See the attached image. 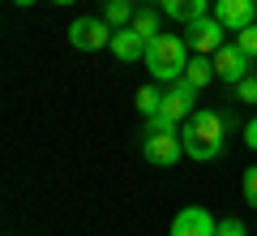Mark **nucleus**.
Here are the masks:
<instances>
[{"mask_svg": "<svg viewBox=\"0 0 257 236\" xmlns=\"http://www.w3.org/2000/svg\"><path fill=\"white\" fill-rule=\"evenodd\" d=\"M223 133H227V125H223L219 112L197 108V112H193V116L180 125L184 154H189V159H197V164H206V159H219V150H223Z\"/></svg>", "mask_w": 257, "mask_h": 236, "instance_id": "nucleus-1", "label": "nucleus"}, {"mask_svg": "<svg viewBox=\"0 0 257 236\" xmlns=\"http://www.w3.org/2000/svg\"><path fill=\"white\" fill-rule=\"evenodd\" d=\"M142 154H146V164L155 168H172L180 164V154H184V137H180V120L172 116H150L146 129H142Z\"/></svg>", "mask_w": 257, "mask_h": 236, "instance_id": "nucleus-2", "label": "nucleus"}, {"mask_svg": "<svg viewBox=\"0 0 257 236\" xmlns=\"http://www.w3.org/2000/svg\"><path fill=\"white\" fill-rule=\"evenodd\" d=\"M184 64H189V43L180 35H159L146 43V69L155 82H176L184 77Z\"/></svg>", "mask_w": 257, "mask_h": 236, "instance_id": "nucleus-3", "label": "nucleus"}, {"mask_svg": "<svg viewBox=\"0 0 257 236\" xmlns=\"http://www.w3.org/2000/svg\"><path fill=\"white\" fill-rule=\"evenodd\" d=\"M111 35H116V26L107 18H77L69 26V43L77 52H103V47H111Z\"/></svg>", "mask_w": 257, "mask_h": 236, "instance_id": "nucleus-4", "label": "nucleus"}, {"mask_svg": "<svg viewBox=\"0 0 257 236\" xmlns=\"http://www.w3.org/2000/svg\"><path fill=\"white\" fill-rule=\"evenodd\" d=\"M163 116H172V120H189L193 112H197V86L189 82V77H176V82H167V91H163Z\"/></svg>", "mask_w": 257, "mask_h": 236, "instance_id": "nucleus-5", "label": "nucleus"}, {"mask_svg": "<svg viewBox=\"0 0 257 236\" xmlns=\"http://www.w3.org/2000/svg\"><path fill=\"white\" fill-rule=\"evenodd\" d=\"M253 56H244L240 52V43H223L219 52H214V77H223L227 86H236V82H244L248 73H253Z\"/></svg>", "mask_w": 257, "mask_h": 236, "instance_id": "nucleus-6", "label": "nucleus"}, {"mask_svg": "<svg viewBox=\"0 0 257 236\" xmlns=\"http://www.w3.org/2000/svg\"><path fill=\"white\" fill-rule=\"evenodd\" d=\"M223 35H227V26H223L219 18H197V22H189L184 43H189L197 56H214L223 47Z\"/></svg>", "mask_w": 257, "mask_h": 236, "instance_id": "nucleus-7", "label": "nucleus"}, {"mask_svg": "<svg viewBox=\"0 0 257 236\" xmlns=\"http://www.w3.org/2000/svg\"><path fill=\"white\" fill-rule=\"evenodd\" d=\"M214 219H210V210L206 206H184L180 215L172 219V232L167 236H214Z\"/></svg>", "mask_w": 257, "mask_h": 236, "instance_id": "nucleus-8", "label": "nucleus"}, {"mask_svg": "<svg viewBox=\"0 0 257 236\" xmlns=\"http://www.w3.org/2000/svg\"><path fill=\"white\" fill-rule=\"evenodd\" d=\"M214 18H219L223 26L236 35V30L253 26V18H257V0H214Z\"/></svg>", "mask_w": 257, "mask_h": 236, "instance_id": "nucleus-9", "label": "nucleus"}, {"mask_svg": "<svg viewBox=\"0 0 257 236\" xmlns=\"http://www.w3.org/2000/svg\"><path fill=\"white\" fill-rule=\"evenodd\" d=\"M146 35H138L133 26H120L116 35H111V56H116L120 64H133V60H146Z\"/></svg>", "mask_w": 257, "mask_h": 236, "instance_id": "nucleus-10", "label": "nucleus"}, {"mask_svg": "<svg viewBox=\"0 0 257 236\" xmlns=\"http://www.w3.org/2000/svg\"><path fill=\"white\" fill-rule=\"evenodd\" d=\"M159 5H163V13L172 22H184V26H189V22L206 18V5H210V0H159Z\"/></svg>", "mask_w": 257, "mask_h": 236, "instance_id": "nucleus-11", "label": "nucleus"}, {"mask_svg": "<svg viewBox=\"0 0 257 236\" xmlns=\"http://www.w3.org/2000/svg\"><path fill=\"white\" fill-rule=\"evenodd\" d=\"M103 18L111 22V26H133V18H138V5L133 0H103Z\"/></svg>", "mask_w": 257, "mask_h": 236, "instance_id": "nucleus-12", "label": "nucleus"}, {"mask_svg": "<svg viewBox=\"0 0 257 236\" xmlns=\"http://www.w3.org/2000/svg\"><path fill=\"white\" fill-rule=\"evenodd\" d=\"M184 77H189V82L202 91L206 82H214V60H210V56H197V52H193L189 64H184Z\"/></svg>", "mask_w": 257, "mask_h": 236, "instance_id": "nucleus-13", "label": "nucleus"}, {"mask_svg": "<svg viewBox=\"0 0 257 236\" xmlns=\"http://www.w3.org/2000/svg\"><path fill=\"white\" fill-rule=\"evenodd\" d=\"M159 108H163V91H159V86H142L138 91V112L142 116H159Z\"/></svg>", "mask_w": 257, "mask_h": 236, "instance_id": "nucleus-14", "label": "nucleus"}, {"mask_svg": "<svg viewBox=\"0 0 257 236\" xmlns=\"http://www.w3.org/2000/svg\"><path fill=\"white\" fill-rule=\"evenodd\" d=\"M133 30L138 35H146V39H159V9H138V18H133Z\"/></svg>", "mask_w": 257, "mask_h": 236, "instance_id": "nucleus-15", "label": "nucleus"}, {"mask_svg": "<svg viewBox=\"0 0 257 236\" xmlns=\"http://www.w3.org/2000/svg\"><path fill=\"white\" fill-rule=\"evenodd\" d=\"M236 43H240V52H244V56H253V60H257V22H253V26H244V30H236Z\"/></svg>", "mask_w": 257, "mask_h": 236, "instance_id": "nucleus-16", "label": "nucleus"}, {"mask_svg": "<svg viewBox=\"0 0 257 236\" xmlns=\"http://www.w3.org/2000/svg\"><path fill=\"white\" fill-rule=\"evenodd\" d=\"M236 99L240 103H257V73H248L244 82H236Z\"/></svg>", "mask_w": 257, "mask_h": 236, "instance_id": "nucleus-17", "label": "nucleus"}, {"mask_svg": "<svg viewBox=\"0 0 257 236\" xmlns=\"http://www.w3.org/2000/svg\"><path fill=\"white\" fill-rule=\"evenodd\" d=\"M244 202L257 206V168H244Z\"/></svg>", "mask_w": 257, "mask_h": 236, "instance_id": "nucleus-18", "label": "nucleus"}, {"mask_svg": "<svg viewBox=\"0 0 257 236\" xmlns=\"http://www.w3.org/2000/svg\"><path fill=\"white\" fill-rule=\"evenodd\" d=\"M214 236H244V223H240V219H219Z\"/></svg>", "mask_w": 257, "mask_h": 236, "instance_id": "nucleus-19", "label": "nucleus"}, {"mask_svg": "<svg viewBox=\"0 0 257 236\" xmlns=\"http://www.w3.org/2000/svg\"><path fill=\"white\" fill-rule=\"evenodd\" d=\"M244 146H248V150H257V116L244 125Z\"/></svg>", "mask_w": 257, "mask_h": 236, "instance_id": "nucleus-20", "label": "nucleus"}, {"mask_svg": "<svg viewBox=\"0 0 257 236\" xmlns=\"http://www.w3.org/2000/svg\"><path fill=\"white\" fill-rule=\"evenodd\" d=\"M52 5H77V0H52Z\"/></svg>", "mask_w": 257, "mask_h": 236, "instance_id": "nucleus-21", "label": "nucleus"}, {"mask_svg": "<svg viewBox=\"0 0 257 236\" xmlns=\"http://www.w3.org/2000/svg\"><path fill=\"white\" fill-rule=\"evenodd\" d=\"M13 5H35V0H13Z\"/></svg>", "mask_w": 257, "mask_h": 236, "instance_id": "nucleus-22", "label": "nucleus"}, {"mask_svg": "<svg viewBox=\"0 0 257 236\" xmlns=\"http://www.w3.org/2000/svg\"><path fill=\"white\" fill-rule=\"evenodd\" d=\"M150 5H159V0H150Z\"/></svg>", "mask_w": 257, "mask_h": 236, "instance_id": "nucleus-23", "label": "nucleus"}]
</instances>
